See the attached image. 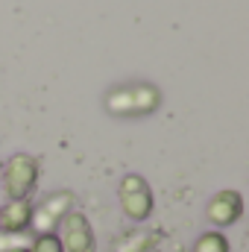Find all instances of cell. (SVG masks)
<instances>
[{"mask_svg": "<svg viewBox=\"0 0 249 252\" xmlns=\"http://www.w3.org/2000/svg\"><path fill=\"white\" fill-rule=\"evenodd\" d=\"M103 109L121 121L150 118L161 109V88L156 82H147V79L118 82L103 94Z\"/></svg>", "mask_w": 249, "mask_h": 252, "instance_id": "1", "label": "cell"}, {"mask_svg": "<svg viewBox=\"0 0 249 252\" xmlns=\"http://www.w3.org/2000/svg\"><path fill=\"white\" fill-rule=\"evenodd\" d=\"M41 179V158L32 153H15L0 161V190L6 199H30Z\"/></svg>", "mask_w": 249, "mask_h": 252, "instance_id": "2", "label": "cell"}, {"mask_svg": "<svg viewBox=\"0 0 249 252\" xmlns=\"http://www.w3.org/2000/svg\"><path fill=\"white\" fill-rule=\"evenodd\" d=\"M118 202L124 217L132 223H147L156 211V193L141 173H126L118 182Z\"/></svg>", "mask_w": 249, "mask_h": 252, "instance_id": "3", "label": "cell"}, {"mask_svg": "<svg viewBox=\"0 0 249 252\" xmlns=\"http://www.w3.org/2000/svg\"><path fill=\"white\" fill-rule=\"evenodd\" d=\"M76 205V193L73 190H53L47 193L44 199L32 202V223H30V232L32 235H50L59 229V223L64 220L67 211H73Z\"/></svg>", "mask_w": 249, "mask_h": 252, "instance_id": "4", "label": "cell"}, {"mask_svg": "<svg viewBox=\"0 0 249 252\" xmlns=\"http://www.w3.org/2000/svg\"><path fill=\"white\" fill-rule=\"evenodd\" d=\"M59 235V244L64 252H97V235H94V226L91 220L82 214V211H67L64 220L56 229Z\"/></svg>", "mask_w": 249, "mask_h": 252, "instance_id": "5", "label": "cell"}, {"mask_svg": "<svg viewBox=\"0 0 249 252\" xmlns=\"http://www.w3.org/2000/svg\"><path fill=\"white\" fill-rule=\"evenodd\" d=\"M244 211H247L244 193L235 190V188L217 190V193L205 202V220H208L214 229H220V232L229 229V226H235V223H241Z\"/></svg>", "mask_w": 249, "mask_h": 252, "instance_id": "6", "label": "cell"}, {"mask_svg": "<svg viewBox=\"0 0 249 252\" xmlns=\"http://www.w3.org/2000/svg\"><path fill=\"white\" fill-rule=\"evenodd\" d=\"M30 223H32V199H6L0 205L3 232H30Z\"/></svg>", "mask_w": 249, "mask_h": 252, "instance_id": "7", "label": "cell"}, {"mask_svg": "<svg viewBox=\"0 0 249 252\" xmlns=\"http://www.w3.org/2000/svg\"><path fill=\"white\" fill-rule=\"evenodd\" d=\"M158 247V232L153 229H132L118 238L115 252H156Z\"/></svg>", "mask_w": 249, "mask_h": 252, "instance_id": "8", "label": "cell"}, {"mask_svg": "<svg viewBox=\"0 0 249 252\" xmlns=\"http://www.w3.org/2000/svg\"><path fill=\"white\" fill-rule=\"evenodd\" d=\"M193 252H232V244L220 229H205L193 241Z\"/></svg>", "mask_w": 249, "mask_h": 252, "instance_id": "9", "label": "cell"}, {"mask_svg": "<svg viewBox=\"0 0 249 252\" xmlns=\"http://www.w3.org/2000/svg\"><path fill=\"white\" fill-rule=\"evenodd\" d=\"M32 232H3L0 229V252H27Z\"/></svg>", "mask_w": 249, "mask_h": 252, "instance_id": "10", "label": "cell"}, {"mask_svg": "<svg viewBox=\"0 0 249 252\" xmlns=\"http://www.w3.org/2000/svg\"><path fill=\"white\" fill-rule=\"evenodd\" d=\"M27 252H64V250H62V244H59V235L50 232V235H32Z\"/></svg>", "mask_w": 249, "mask_h": 252, "instance_id": "11", "label": "cell"}]
</instances>
